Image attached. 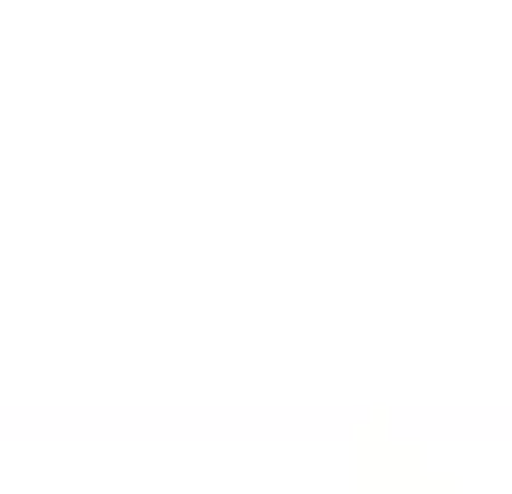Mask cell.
Segmentation results:
<instances>
[]
</instances>
